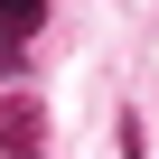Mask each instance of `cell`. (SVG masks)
I'll use <instances>...</instances> for the list:
<instances>
[{"label":"cell","instance_id":"6da1fadb","mask_svg":"<svg viewBox=\"0 0 159 159\" xmlns=\"http://www.w3.org/2000/svg\"><path fill=\"white\" fill-rule=\"evenodd\" d=\"M47 140V103L38 94H0V159L10 150H38Z\"/></svg>","mask_w":159,"mask_h":159},{"label":"cell","instance_id":"7a4b0ae2","mask_svg":"<svg viewBox=\"0 0 159 159\" xmlns=\"http://www.w3.org/2000/svg\"><path fill=\"white\" fill-rule=\"evenodd\" d=\"M38 28H47V0H0V38H19V47H28Z\"/></svg>","mask_w":159,"mask_h":159},{"label":"cell","instance_id":"3957f363","mask_svg":"<svg viewBox=\"0 0 159 159\" xmlns=\"http://www.w3.org/2000/svg\"><path fill=\"white\" fill-rule=\"evenodd\" d=\"M19 56H28L19 38H0V84H10V75H19Z\"/></svg>","mask_w":159,"mask_h":159},{"label":"cell","instance_id":"277c9868","mask_svg":"<svg viewBox=\"0 0 159 159\" xmlns=\"http://www.w3.org/2000/svg\"><path fill=\"white\" fill-rule=\"evenodd\" d=\"M10 159H38V150H10Z\"/></svg>","mask_w":159,"mask_h":159}]
</instances>
